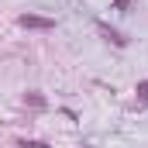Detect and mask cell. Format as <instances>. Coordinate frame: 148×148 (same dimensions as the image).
<instances>
[{
    "label": "cell",
    "mask_w": 148,
    "mask_h": 148,
    "mask_svg": "<svg viewBox=\"0 0 148 148\" xmlns=\"http://www.w3.org/2000/svg\"><path fill=\"white\" fill-rule=\"evenodd\" d=\"M17 24H21V28H31V31H52V28H55V21H52V17H41V14H21Z\"/></svg>",
    "instance_id": "1"
},
{
    "label": "cell",
    "mask_w": 148,
    "mask_h": 148,
    "mask_svg": "<svg viewBox=\"0 0 148 148\" xmlns=\"http://www.w3.org/2000/svg\"><path fill=\"white\" fill-rule=\"evenodd\" d=\"M97 31H100V35L107 38V41H110V45H117V48H124V45H127V38L121 35V31H117V28H110V24H107V21H97Z\"/></svg>",
    "instance_id": "2"
},
{
    "label": "cell",
    "mask_w": 148,
    "mask_h": 148,
    "mask_svg": "<svg viewBox=\"0 0 148 148\" xmlns=\"http://www.w3.org/2000/svg\"><path fill=\"white\" fill-rule=\"evenodd\" d=\"M24 103H28V107H35V110H41V107H45V97L31 90V93H24Z\"/></svg>",
    "instance_id": "3"
},
{
    "label": "cell",
    "mask_w": 148,
    "mask_h": 148,
    "mask_svg": "<svg viewBox=\"0 0 148 148\" xmlns=\"http://www.w3.org/2000/svg\"><path fill=\"white\" fill-rule=\"evenodd\" d=\"M134 93H138V103H148V79H141L134 86Z\"/></svg>",
    "instance_id": "4"
},
{
    "label": "cell",
    "mask_w": 148,
    "mask_h": 148,
    "mask_svg": "<svg viewBox=\"0 0 148 148\" xmlns=\"http://www.w3.org/2000/svg\"><path fill=\"white\" fill-rule=\"evenodd\" d=\"M131 3H134V0H114V10H124V14H127Z\"/></svg>",
    "instance_id": "5"
},
{
    "label": "cell",
    "mask_w": 148,
    "mask_h": 148,
    "mask_svg": "<svg viewBox=\"0 0 148 148\" xmlns=\"http://www.w3.org/2000/svg\"><path fill=\"white\" fill-rule=\"evenodd\" d=\"M17 148H48L45 141H17Z\"/></svg>",
    "instance_id": "6"
}]
</instances>
